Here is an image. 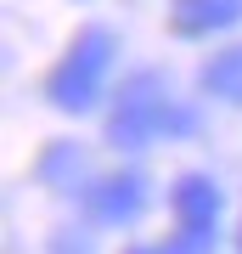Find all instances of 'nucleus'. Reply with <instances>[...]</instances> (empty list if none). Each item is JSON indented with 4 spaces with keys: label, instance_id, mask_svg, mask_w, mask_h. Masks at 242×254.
I'll list each match as a JSON object with an SVG mask.
<instances>
[{
    "label": "nucleus",
    "instance_id": "obj_6",
    "mask_svg": "<svg viewBox=\"0 0 242 254\" xmlns=\"http://www.w3.org/2000/svg\"><path fill=\"white\" fill-rule=\"evenodd\" d=\"M203 91L242 108V46H231V51H220V57L203 63Z\"/></svg>",
    "mask_w": 242,
    "mask_h": 254
},
{
    "label": "nucleus",
    "instance_id": "obj_7",
    "mask_svg": "<svg viewBox=\"0 0 242 254\" xmlns=\"http://www.w3.org/2000/svg\"><path fill=\"white\" fill-rule=\"evenodd\" d=\"M135 254H163V249H135Z\"/></svg>",
    "mask_w": 242,
    "mask_h": 254
},
{
    "label": "nucleus",
    "instance_id": "obj_8",
    "mask_svg": "<svg viewBox=\"0 0 242 254\" xmlns=\"http://www.w3.org/2000/svg\"><path fill=\"white\" fill-rule=\"evenodd\" d=\"M237 243H242V232H237Z\"/></svg>",
    "mask_w": 242,
    "mask_h": 254
},
{
    "label": "nucleus",
    "instance_id": "obj_3",
    "mask_svg": "<svg viewBox=\"0 0 242 254\" xmlns=\"http://www.w3.org/2000/svg\"><path fill=\"white\" fill-rule=\"evenodd\" d=\"M175 220H180V237L214 249V232H220V187L208 175H180L175 181Z\"/></svg>",
    "mask_w": 242,
    "mask_h": 254
},
{
    "label": "nucleus",
    "instance_id": "obj_2",
    "mask_svg": "<svg viewBox=\"0 0 242 254\" xmlns=\"http://www.w3.org/2000/svg\"><path fill=\"white\" fill-rule=\"evenodd\" d=\"M113 51H118L113 28H85V34L73 40V51L51 68V79H45L51 108H62V113H85V108H96L101 79H107V68H113Z\"/></svg>",
    "mask_w": 242,
    "mask_h": 254
},
{
    "label": "nucleus",
    "instance_id": "obj_5",
    "mask_svg": "<svg viewBox=\"0 0 242 254\" xmlns=\"http://www.w3.org/2000/svg\"><path fill=\"white\" fill-rule=\"evenodd\" d=\"M169 23L180 40H208V34H225V28L242 23V0H175Z\"/></svg>",
    "mask_w": 242,
    "mask_h": 254
},
{
    "label": "nucleus",
    "instance_id": "obj_4",
    "mask_svg": "<svg viewBox=\"0 0 242 254\" xmlns=\"http://www.w3.org/2000/svg\"><path fill=\"white\" fill-rule=\"evenodd\" d=\"M90 215L101 220V226H124V220H135L146 209V181L141 175H101L96 187L85 192Z\"/></svg>",
    "mask_w": 242,
    "mask_h": 254
},
{
    "label": "nucleus",
    "instance_id": "obj_1",
    "mask_svg": "<svg viewBox=\"0 0 242 254\" xmlns=\"http://www.w3.org/2000/svg\"><path fill=\"white\" fill-rule=\"evenodd\" d=\"M192 130H197V113L180 108L163 91L158 73H135L118 91L113 119H107V141L113 147H146V141H163V136H192Z\"/></svg>",
    "mask_w": 242,
    "mask_h": 254
}]
</instances>
